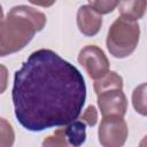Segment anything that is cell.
I'll return each instance as SVG.
<instances>
[{
	"label": "cell",
	"mask_w": 147,
	"mask_h": 147,
	"mask_svg": "<svg viewBox=\"0 0 147 147\" xmlns=\"http://www.w3.org/2000/svg\"><path fill=\"white\" fill-rule=\"evenodd\" d=\"M79 64L86 70L92 79L102 78L109 70V61L103 51L94 45L85 46L78 55Z\"/></svg>",
	"instance_id": "cell-6"
},
{
	"label": "cell",
	"mask_w": 147,
	"mask_h": 147,
	"mask_svg": "<svg viewBox=\"0 0 147 147\" xmlns=\"http://www.w3.org/2000/svg\"><path fill=\"white\" fill-rule=\"evenodd\" d=\"M98 106L103 117L107 116L124 117L127 108V101L123 91L115 88L98 94Z\"/></svg>",
	"instance_id": "cell-7"
},
{
	"label": "cell",
	"mask_w": 147,
	"mask_h": 147,
	"mask_svg": "<svg viewBox=\"0 0 147 147\" xmlns=\"http://www.w3.org/2000/svg\"><path fill=\"white\" fill-rule=\"evenodd\" d=\"M132 105L137 113L147 116V83L137 86L132 93Z\"/></svg>",
	"instance_id": "cell-11"
},
{
	"label": "cell",
	"mask_w": 147,
	"mask_h": 147,
	"mask_svg": "<svg viewBox=\"0 0 147 147\" xmlns=\"http://www.w3.org/2000/svg\"><path fill=\"white\" fill-rule=\"evenodd\" d=\"M15 116L29 131L75 122L85 105L86 85L80 71L57 53L41 48L15 72L11 90Z\"/></svg>",
	"instance_id": "cell-1"
},
{
	"label": "cell",
	"mask_w": 147,
	"mask_h": 147,
	"mask_svg": "<svg viewBox=\"0 0 147 147\" xmlns=\"http://www.w3.org/2000/svg\"><path fill=\"white\" fill-rule=\"evenodd\" d=\"M1 147H11L14 142V131L5 118H1Z\"/></svg>",
	"instance_id": "cell-12"
},
{
	"label": "cell",
	"mask_w": 147,
	"mask_h": 147,
	"mask_svg": "<svg viewBox=\"0 0 147 147\" xmlns=\"http://www.w3.org/2000/svg\"><path fill=\"white\" fill-rule=\"evenodd\" d=\"M139 36L140 28L137 22L118 17L108 30L107 48L114 57H126L136 49Z\"/></svg>",
	"instance_id": "cell-3"
},
{
	"label": "cell",
	"mask_w": 147,
	"mask_h": 147,
	"mask_svg": "<svg viewBox=\"0 0 147 147\" xmlns=\"http://www.w3.org/2000/svg\"><path fill=\"white\" fill-rule=\"evenodd\" d=\"M147 8V1L145 0H134V1H121L118 3V11L121 17L136 22L140 20Z\"/></svg>",
	"instance_id": "cell-9"
},
{
	"label": "cell",
	"mask_w": 147,
	"mask_h": 147,
	"mask_svg": "<svg viewBox=\"0 0 147 147\" xmlns=\"http://www.w3.org/2000/svg\"><path fill=\"white\" fill-rule=\"evenodd\" d=\"M118 1H90L88 5L100 15L108 14L118 6Z\"/></svg>",
	"instance_id": "cell-13"
},
{
	"label": "cell",
	"mask_w": 147,
	"mask_h": 147,
	"mask_svg": "<svg viewBox=\"0 0 147 147\" xmlns=\"http://www.w3.org/2000/svg\"><path fill=\"white\" fill-rule=\"evenodd\" d=\"M46 24L44 13L29 7L15 6L0 24V55L6 56L24 48Z\"/></svg>",
	"instance_id": "cell-2"
},
{
	"label": "cell",
	"mask_w": 147,
	"mask_h": 147,
	"mask_svg": "<svg viewBox=\"0 0 147 147\" xmlns=\"http://www.w3.org/2000/svg\"><path fill=\"white\" fill-rule=\"evenodd\" d=\"M85 140L86 124L82 121H75L46 137L42 141V147H80Z\"/></svg>",
	"instance_id": "cell-4"
},
{
	"label": "cell",
	"mask_w": 147,
	"mask_h": 147,
	"mask_svg": "<svg viewBox=\"0 0 147 147\" xmlns=\"http://www.w3.org/2000/svg\"><path fill=\"white\" fill-rule=\"evenodd\" d=\"M101 24V15L98 14L90 5H84L79 7L77 11V25L83 34L87 37L95 36L100 31Z\"/></svg>",
	"instance_id": "cell-8"
},
{
	"label": "cell",
	"mask_w": 147,
	"mask_h": 147,
	"mask_svg": "<svg viewBox=\"0 0 147 147\" xmlns=\"http://www.w3.org/2000/svg\"><path fill=\"white\" fill-rule=\"evenodd\" d=\"M99 141L103 147H122L127 138V125L121 116L103 117L98 131Z\"/></svg>",
	"instance_id": "cell-5"
},
{
	"label": "cell",
	"mask_w": 147,
	"mask_h": 147,
	"mask_svg": "<svg viewBox=\"0 0 147 147\" xmlns=\"http://www.w3.org/2000/svg\"><path fill=\"white\" fill-rule=\"evenodd\" d=\"M82 122H84L85 124L90 125V126H94L96 124L98 121V113L94 106H88L86 108V110L84 111V114L80 117Z\"/></svg>",
	"instance_id": "cell-14"
},
{
	"label": "cell",
	"mask_w": 147,
	"mask_h": 147,
	"mask_svg": "<svg viewBox=\"0 0 147 147\" xmlns=\"http://www.w3.org/2000/svg\"><path fill=\"white\" fill-rule=\"evenodd\" d=\"M122 90L123 88V79L122 77L115 71H108L102 78L95 80L94 83V91L98 94L109 91V90Z\"/></svg>",
	"instance_id": "cell-10"
}]
</instances>
